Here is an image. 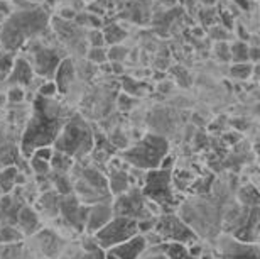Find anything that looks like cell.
Returning <instances> with one entry per match:
<instances>
[{"instance_id": "6da1fadb", "label": "cell", "mask_w": 260, "mask_h": 259, "mask_svg": "<svg viewBox=\"0 0 260 259\" xmlns=\"http://www.w3.org/2000/svg\"><path fill=\"white\" fill-rule=\"evenodd\" d=\"M70 116L71 113H68L66 107L61 102L54 100V97L36 95L32 100V113L20 141V153L29 158L34 149L41 146H53L56 136Z\"/></svg>"}, {"instance_id": "7a4b0ae2", "label": "cell", "mask_w": 260, "mask_h": 259, "mask_svg": "<svg viewBox=\"0 0 260 259\" xmlns=\"http://www.w3.org/2000/svg\"><path fill=\"white\" fill-rule=\"evenodd\" d=\"M48 24V14L36 5L12 12L0 27V46L5 51L14 53L39 34H44Z\"/></svg>"}, {"instance_id": "3957f363", "label": "cell", "mask_w": 260, "mask_h": 259, "mask_svg": "<svg viewBox=\"0 0 260 259\" xmlns=\"http://www.w3.org/2000/svg\"><path fill=\"white\" fill-rule=\"evenodd\" d=\"M93 131L81 116H70V119L61 127L59 134L56 136L53 146L56 151H61L75 158H81L93 149Z\"/></svg>"}, {"instance_id": "277c9868", "label": "cell", "mask_w": 260, "mask_h": 259, "mask_svg": "<svg viewBox=\"0 0 260 259\" xmlns=\"http://www.w3.org/2000/svg\"><path fill=\"white\" fill-rule=\"evenodd\" d=\"M169 142L168 139L157 134H147L135 142L132 148L123 151L122 158L127 164H132L134 168L149 171L160 166L164 158H168Z\"/></svg>"}, {"instance_id": "5b68a950", "label": "cell", "mask_w": 260, "mask_h": 259, "mask_svg": "<svg viewBox=\"0 0 260 259\" xmlns=\"http://www.w3.org/2000/svg\"><path fill=\"white\" fill-rule=\"evenodd\" d=\"M142 195L152 204L162 207L164 210H173L176 200L171 185V169H149L144 178Z\"/></svg>"}, {"instance_id": "8992f818", "label": "cell", "mask_w": 260, "mask_h": 259, "mask_svg": "<svg viewBox=\"0 0 260 259\" xmlns=\"http://www.w3.org/2000/svg\"><path fill=\"white\" fill-rule=\"evenodd\" d=\"M139 234V222L128 217L113 215L105 225L100 227L93 237H95L96 244L102 249H110V247L120 244V242L127 241L128 237Z\"/></svg>"}, {"instance_id": "52a82bcc", "label": "cell", "mask_w": 260, "mask_h": 259, "mask_svg": "<svg viewBox=\"0 0 260 259\" xmlns=\"http://www.w3.org/2000/svg\"><path fill=\"white\" fill-rule=\"evenodd\" d=\"M75 188L78 193V200H83L86 204H96V202H105L110 198L107 178L93 168H83V171L78 176Z\"/></svg>"}, {"instance_id": "ba28073f", "label": "cell", "mask_w": 260, "mask_h": 259, "mask_svg": "<svg viewBox=\"0 0 260 259\" xmlns=\"http://www.w3.org/2000/svg\"><path fill=\"white\" fill-rule=\"evenodd\" d=\"M154 231L159 236L160 242H181V244L191 246L198 241L194 231L174 214H166L155 219Z\"/></svg>"}, {"instance_id": "9c48e42d", "label": "cell", "mask_w": 260, "mask_h": 259, "mask_svg": "<svg viewBox=\"0 0 260 259\" xmlns=\"http://www.w3.org/2000/svg\"><path fill=\"white\" fill-rule=\"evenodd\" d=\"M112 209L113 215L128 217V219H134L137 222L152 217V212L147 209V202L144 200L142 190L139 188L127 190L123 193L117 195V200L112 205Z\"/></svg>"}, {"instance_id": "30bf717a", "label": "cell", "mask_w": 260, "mask_h": 259, "mask_svg": "<svg viewBox=\"0 0 260 259\" xmlns=\"http://www.w3.org/2000/svg\"><path fill=\"white\" fill-rule=\"evenodd\" d=\"M66 56L61 53L58 48L53 46H41V48L32 49V70L36 75L44 76V78H53L58 65Z\"/></svg>"}, {"instance_id": "8fae6325", "label": "cell", "mask_w": 260, "mask_h": 259, "mask_svg": "<svg viewBox=\"0 0 260 259\" xmlns=\"http://www.w3.org/2000/svg\"><path fill=\"white\" fill-rule=\"evenodd\" d=\"M216 259H258L257 242H242L240 239L225 237L220 241Z\"/></svg>"}, {"instance_id": "7c38bea8", "label": "cell", "mask_w": 260, "mask_h": 259, "mask_svg": "<svg viewBox=\"0 0 260 259\" xmlns=\"http://www.w3.org/2000/svg\"><path fill=\"white\" fill-rule=\"evenodd\" d=\"M59 214L64 215L66 222L73 224V227L81 229L85 227L86 222V214H88V207H83L78 200V196L75 195H61L59 200Z\"/></svg>"}, {"instance_id": "4fadbf2b", "label": "cell", "mask_w": 260, "mask_h": 259, "mask_svg": "<svg viewBox=\"0 0 260 259\" xmlns=\"http://www.w3.org/2000/svg\"><path fill=\"white\" fill-rule=\"evenodd\" d=\"M145 249H147V239L139 232V234L128 237L127 241L120 242V244L110 247L108 252L115 254L118 259H139Z\"/></svg>"}, {"instance_id": "5bb4252c", "label": "cell", "mask_w": 260, "mask_h": 259, "mask_svg": "<svg viewBox=\"0 0 260 259\" xmlns=\"http://www.w3.org/2000/svg\"><path fill=\"white\" fill-rule=\"evenodd\" d=\"M113 217V209L112 204H108V200L105 202H96L91 207H88V214H86V232L88 234H95V232L107 224Z\"/></svg>"}, {"instance_id": "9a60e30c", "label": "cell", "mask_w": 260, "mask_h": 259, "mask_svg": "<svg viewBox=\"0 0 260 259\" xmlns=\"http://www.w3.org/2000/svg\"><path fill=\"white\" fill-rule=\"evenodd\" d=\"M34 70L30 65V60L24 56H15L12 68L9 71L7 81L12 87H29L34 80Z\"/></svg>"}, {"instance_id": "2e32d148", "label": "cell", "mask_w": 260, "mask_h": 259, "mask_svg": "<svg viewBox=\"0 0 260 259\" xmlns=\"http://www.w3.org/2000/svg\"><path fill=\"white\" fill-rule=\"evenodd\" d=\"M76 76V68L71 58H63V61L58 65V68L54 71V83L58 87V92L66 93L68 88L71 87V83L75 81Z\"/></svg>"}, {"instance_id": "e0dca14e", "label": "cell", "mask_w": 260, "mask_h": 259, "mask_svg": "<svg viewBox=\"0 0 260 259\" xmlns=\"http://www.w3.org/2000/svg\"><path fill=\"white\" fill-rule=\"evenodd\" d=\"M19 222V227L24 234H34L36 231L41 227V219H39V214L36 212L32 207L29 205H22L17 212V220Z\"/></svg>"}, {"instance_id": "ac0fdd59", "label": "cell", "mask_w": 260, "mask_h": 259, "mask_svg": "<svg viewBox=\"0 0 260 259\" xmlns=\"http://www.w3.org/2000/svg\"><path fill=\"white\" fill-rule=\"evenodd\" d=\"M108 190L110 193L113 195H120L123 191L128 190V181H130V176L127 173V168H117V166H112L110 164V176H108Z\"/></svg>"}, {"instance_id": "d6986e66", "label": "cell", "mask_w": 260, "mask_h": 259, "mask_svg": "<svg viewBox=\"0 0 260 259\" xmlns=\"http://www.w3.org/2000/svg\"><path fill=\"white\" fill-rule=\"evenodd\" d=\"M155 249H159L169 259H200L191 254L189 246L181 244V242H160L155 246Z\"/></svg>"}, {"instance_id": "ffe728a7", "label": "cell", "mask_w": 260, "mask_h": 259, "mask_svg": "<svg viewBox=\"0 0 260 259\" xmlns=\"http://www.w3.org/2000/svg\"><path fill=\"white\" fill-rule=\"evenodd\" d=\"M19 168L15 164H9L5 168H0V191L4 195L12 193V190L17 186Z\"/></svg>"}, {"instance_id": "44dd1931", "label": "cell", "mask_w": 260, "mask_h": 259, "mask_svg": "<svg viewBox=\"0 0 260 259\" xmlns=\"http://www.w3.org/2000/svg\"><path fill=\"white\" fill-rule=\"evenodd\" d=\"M59 200L61 195L58 191H46V193L41 195L39 198V205L43 207V210L48 217H54L59 214Z\"/></svg>"}, {"instance_id": "7402d4cb", "label": "cell", "mask_w": 260, "mask_h": 259, "mask_svg": "<svg viewBox=\"0 0 260 259\" xmlns=\"http://www.w3.org/2000/svg\"><path fill=\"white\" fill-rule=\"evenodd\" d=\"M49 164H51V171L53 173H70L73 164H75V159L68 154L61 153V151H53V156L49 159Z\"/></svg>"}, {"instance_id": "603a6c76", "label": "cell", "mask_w": 260, "mask_h": 259, "mask_svg": "<svg viewBox=\"0 0 260 259\" xmlns=\"http://www.w3.org/2000/svg\"><path fill=\"white\" fill-rule=\"evenodd\" d=\"M102 34H103V39H105V44H112V46L122 43V41L127 38V33L118 24L105 25L102 31Z\"/></svg>"}, {"instance_id": "cb8c5ba5", "label": "cell", "mask_w": 260, "mask_h": 259, "mask_svg": "<svg viewBox=\"0 0 260 259\" xmlns=\"http://www.w3.org/2000/svg\"><path fill=\"white\" fill-rule=\"evenodd\" d=\"M230 60L233 63H247L248 61V44L237 41L230 46Z\"/></svg>"}, {"instance_id": "d4e9b609", "label": "cell", "mask_w": 260, "mask_h": 259, "mask_svg": "<svg viewBox=\"0 0 260 259\" xmlns=\"http://www.w3.org/2000/svg\"><path fill=\"white\" fill-rule=\"evenodd\" d=\"M253 70H255V66L250 61H247V63H233V66L230 68V75L235 80H247L252 76Z\"/></svg>"}, {"instance_id": "484cf974", "label": "cell", "mask_w": 260, "mask_h": 259, "mask_svg": "<svg viewBox=\"0 0 260 259\" xmlns=\"http://www.w3.org/2000/svg\"><path fill=\"white\" fill-rule=\"evenodd\" d=\"M53 181H54V188L59 195H70L71 193L73 185H71V178L68 173H53Z\"/></svg>"}, {"instance_id": "4316f807", "label": "cell", "mask_w": 260, "mask_h": 259, "mask_svg": "<svg viewBox=\"0 0 260 259\" xmlns=\"http://www.w3.org/2000/svg\"><path fill=\"white\" fill-rule=\"evenodd\" d=\"M12 63H14V53L5 51L2 46H0V81L7 80L9 71L12 68Z\"/></svg>"}, {"instance_id": "83f0119b", "label": "cell", "mask_w": 260, "mask_h": 259, "mask_svg": "<svg viewBox=\"0 0 260 259\" xmlns=\"http://www.w3.org/2000/svg\"><path fill=\"white\" fill-rule=\"evenodd\" d=\"M30 166H32V171L38 176H49L51 175V164L49 161H44V159L34 158L30 156Z\"/></svg>"}, {"instance_id": "f1b7e54d", "label": "cell", "mask_w": 260, "mask_h": 259, "mask_svg": "<svg viewBox=\"0 0 260 259\" xmlns=\"http://www.w3.org/2000/svg\"><path fill=\"white\" fill-rule=\"evenodd\" d=\"M86 56L91 63H96V65H103L108 60V53L103 46H93V48L88 51Z\"/></svg>"}, {"instance_id": "f546056e", "label": "cell", "mask_w": 260, "mask_h": 259, "mask_svg": "<svg viewBox=\"0 0 260 259\" xmlns=\"http://www.w3.org/2000/svg\"><path fill=\"white\" fill-rule=\"evenodd\" d=\"M20 236H22V232L12 225H4L0 229V242H15L20 239Z\"/></svg>"}, {"instance_id": "4dcf8cb0", "label": "cell", "mask_w": 260, "mask_h": 259, "mask_svg": "<svg viewBox=\"0 0 260 259\" xmlns=\"http://www.w3.org/2000/svg\"><path fill=\"white\" fill-rule=\"evenodd\" d=\"M5 98H7L10 103H20L25 100V92L22 87H10Z\"/></svg>"}, {"instance_id": "1f68e13d", "label": "cell", "mask_w": 260, "mask_h": 259, "mask_svg": "<svg viewBox=\"0 0 260 259\" xmlns=\"http://www.w3.org/2000/svg\"><path fill=\"white\" fill-rule=\"evenodd\" d=\"M56 93H58V87H56L54 80H48V81H43V83H41L38 95H41V97H56Z\"/></svg>"}, {"instance_id": "d6a6232c", "label": "cell", "mask_w": 260, "mask_h": 259, "mask_svg": "<svg viewBox=\"0 0 260 259\" xmlns=\"http://www.w3.org/2000/svg\"><path fill=\"white\" fill-rule=\"evenodd\" d=\"M53 151L54 149L51 148V146H41L38 149H34L32 153H30V156H34V158H39V159H44V161H49L51 156H53ZM29 156V158H30Z\"/></svg>"}, {"instance_id": "836d02e7", "label": "cell", "mask_w": 260, "mask_h": 259, "mask_svg": "<svg viewBox=\"0 0 260 259\" xmlns=\"http://www.w3.org/2000/svg\"><path fill=\"white\" fill-rule=\"evenodd\" d=\"M240 198H242V202L243 204H247V207H248V198H252V202L253 204H258V196H257V191L252 188V186H247V188H243L242 191H240Z\"/></svg>"}, {"instance_id": "e575fe53", "label": "cell", "mask_w": 260, "mask_h": 259, "mask_svg": "<svg viewBox=\"0 0 260 259\" xmlns=\"http://www.w3.org/2000/svg\"><path fill=\"white\" fill-rule=\"evenodd\" d=\"M88 41H90V46H103L105 44V39H103V34L102 31L98 29H93L90 34H88Z\"/></svg>"}, {"instance_id": "d590c367", "label": "cell", "mask_w": 260, "mask_h": 259, "mask_svg": "<svg viewBox=\"0 0 260 259\" xmlns=\"http://www.w3.org/2000/svg\"><path fill=\"white\" fill-rule=\"evenodd\" d=\"M216 56H220L221 61H228V60H230V46H228L225 41H220V43H216Z\"/></svg>"}, {"instance_id": "8d00e7d4", "label": "cell", "mask_w": 260, "mask_h": 259, "mask_svg": "<svg viewBox=\"0 0 260 259\" xmlns=\"http://www.w3.org/2000/svg\"><path fill=\"white\" fill-rule=\"evenodd\" d=\"M108 53V58H110V61H122L123 58H125V54H127V51L125 49H122V48H118V46H112V49L110 51H107Z\"/></svg>"}, {"instance_id": "74e56055", "label": "cell", "mask_w": 260, "mask_h": 259, "mask_svg": "<svg viewBox=\"0 0 260 259\" xmlns=\"http://www.w3.org/2000/svg\"><path fill=\"white\" fill-rule=\"evenodd\" d=\"M211 38H215L218 43H220V41H226L228 38H230V36L226 34V31L223 29V27H220V25H216V27H213L211 29Z\"/></svg>"}, {"instance_id": "f35d334b", "label": "cell", "mask_w": 260, "mask_h": 259, "mask_svg": "<svg viewBox=\"0 0 260 259\" xmlns=\"http://www.w3.org/2000/svg\"><path fill=\"white\" fill-rule=\"evenodd\" d=\"M139 259H169V257L166 256V254H162V252H160L159 249H155V247H154L152 252H147V249H145L144 254L140 256Z\"/></svg>"}, {"instance_id": "ab89813d", "label": "cell", "mask_w": 260, "mask_h": 259, "mask_svg": "<svg viewBox=\"0 0 260 259\" xmlns=\"http://www.w3.org/2000/svg\"><path fill=\"white\" fill-rule=\"evenodd\" d=\"M73 17H76V12H75V10H71V9H63V10H61V19L71 20Z\"/></svg>"}, {"instance_id": "60d3db41", "label": "cell", "mask_w": 260, "mask_h": 259, "mask_svg": "<svg viewBox=\"0 0 260 259\" xmlns=\"http://www.w3.org/2000/svg\"><path fill=\"white\" fill-rule=\"evenodd\" d=\"M235 2L240 5V7H248V4H247V0H235Z\"/></svg>"}, {"instance_id": "b9f144b4", "label": "cell", "mask_w": 260, "mask_h": 259, "mask_svg": "<svg viewBox=\"0 0 260 259\" xmlns=\"http://www.w3.org/2000/svg\"><path fill=\"white\" fill-rule=\"evenodd\" d=\"M105 259H118V257H117L115 254H112V252H108V251H107V254H105Z\"/></svg>"}, {"instance_id": "7bdbcfd3", "label": "cell", "mask_w": 260, "mask_h": 259, "mask_svg": "<svg viewBox=\"0 0 260 259\" xmlns=\"http://www.w3.org/2000/svg\"><path fill=\"white\" fill-rule=\"evenodd\" d=\"M0 198H2V191H0Z\"/></svg>"}]
</instances>
